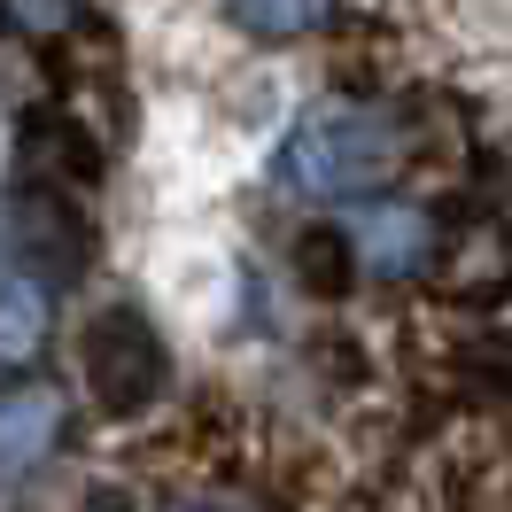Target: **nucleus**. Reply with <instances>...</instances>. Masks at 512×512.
Wrapping results in <instances>:
<instances>
[{
	"label": "nucleus",
	"mask_w": 512,
	"mask_h": 512,
	"mask_svg": "<svg viewBox=\"0 0 512 512\" xmlns=\"http://www.w3.org/2000/svg\"><path fill=\"white\" fill-rule=\"evenodd\" d=\"M55 435H63V396H55L47 381H16L8 396H0V481L47 466Z\"/></svg>",
	"instance_id": "20e7f679"
},
{
	"label": "nucleus",
	"mask_w": 512,
	"mask_h": 512,
	"mask_svg": "<svg viewBox=\"0 0 512 512\" xmlns=\"http://www.w3.org/2000/svg\"><path fill=\"white\" fill-rule=\"evenodd\" d=\"M357 249H365V264H373V272L404 280V272H419V264H427L435 225H427V210H412V202H388V210H373V218L357 225Z\"/></svg>",
	"instance_id": "39448f33"
},
{
	"label": "nucleus",
	"mask_w": 512,
	"mask_h": 512,
	"mask_svg": "<svg viewBox=\"0 0 512 512\" xmlns=\"http://www.w3.org/2000/svg\"><path fill=\"white\" fill-rule=\"evenodd\" d=\"M334 16V0H233V24L249 39H303Z\"/></svg>",
	"instance_id": "0eeeda50"
},
{
	"label": "nucleus",
	"mask_w": 512,
	"mask_h": 512,
	"mask_svg": "<svg viewBox=\"0 0 512 512\" xmlns=\"http://www.w3.org/2000/svg\"><path fill=\"white\" fill-rule=\"evenodd\" d=\"M404 163V132L388 125L381 109H311L295 117L288 148H280V179L295 194H365L388 187Z\"/></svg>",
	"instance_id": "f257e3e1"
},
{
	"label": "nucleus",
	"mask_w": 512,
	"mask_h": 512,
	"mask_svg": "<svg viewBox=\"0 0 512 512\" xmlns=\"http://www.w3.org/2000/svg\"><path fill=\"white\" fill-rule=\"evenodd\" d=\"M8 225H16V249L39 256L55 280H70V272L86 264V225H78V210H70L63 187L24 179V187H16V202H8Z\"/></svg>",
	"instance_id": "7ed1b4c3"
},
{
	"label": "nucleus",
	"mask_w": 512,
	"mask_h": 512,
	"mask_svg": "<svg viewBox=\"0 0 512 512\" xmlns=\"http://www.w3.org/2000/svg\"><path fill=\"white\" fill-rule=\"evenodd\" d=\"M171 512H225V505H202V497H187V505H171Z\"/></svg>",
	"instance_id": "9d476101"
},
{
	"label": "nucleus",
	"mask_w": 512,
	"mask_h": 512,
	"mask_svg": "<svg viewBox=\"0 0 512 512\" xmlns=\"http://www.w3.org/2000/svg\"><path fill=\"white\" fill-rule=\"evenodd\" d=\"M78 512H140V505H132L125 489H109V481H101V489H86V505H78Z\"/></svg>",
	"instance_id": "1a4fd4ad"
},
{
	"label": "nucleus",
	"mask_w": 512,
	"mask_h": 512,
	"mask_svg": "<svg viewBox=\"0 0 512 512\" xmlns=\"http://www.w3.org/2000/svg\"><path fill=\"white\" fill-rule=\"evenodd\" d=\"M39 342H47V288L0 272V365H32Z\"/></svg>",
	"instance_id": "423d86ee"
},
{
	"label": "nucleus",
	"mask_w": 512,
	"mask_h": 512,
	"mask_svg": "<svg viewBox=\"0 0 512 512\" xmlns=\"http://www.w3.org/2000/svg\"><path fill=\"white\" fill-rule=\"evenodd\" d=\"M0 8H8L16 32H32V39H55L78 24V0H0Z\"/></svg>",
	"instance_id": "6e6552de"
},
{
	"label": "nucleus",
	"mask_w": 512,
	"mask_h": 512,
	"mask_svg": "<svg viewBox=\"0 0 512 512\" xmlns=\"http://www.w3.org/2000/svg\"><path fill=\"white\" fill-rule=\"evenodd\" d=\"M78 373L94 388L101 412H140L156 404L163 381H171V357H163V334L132 303H109L86 319V342H78Z\"/></svg>",
	"instance_id": "f03ea898"
}]
</instances>
